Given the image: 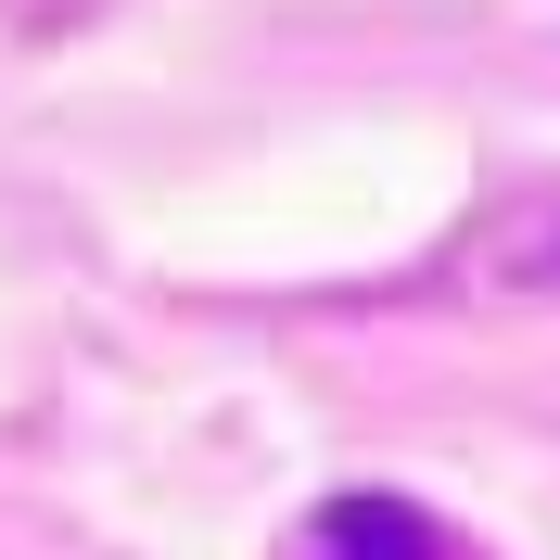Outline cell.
I'll list each match as a JSON object with an SVG mask.
<instances>
[{
    "mask_svg": "<svg viewBox=\"0 0 560 560\" xmlns=\"http://www.w3.org/2000/svg\"><path fill=\"white\" fill-rule=\"evenodd\" d=\"M293 560H458V535L433 510H408V497H331Z\"/></svg>",
    "mask_w": 560,
    "mask_h": 560,
    "instance_id": "6da1fadb",
    "label": "cell"
},
{
    "mask_svg": "<svg viewBox=\"0 0 560 560\" xmlns=\"http://www.w3.org/2000/svg\"><path fill=\"white\" fill-rule=\"evenodd\" d=\"M535 280H560V230H548V243H535Z\"/></svg>",
    "mask_w": 560,
    "mask_h": 560,
    "instance_id": "7a4b0ae2",
    "label": "cell"
}]
</instances>
